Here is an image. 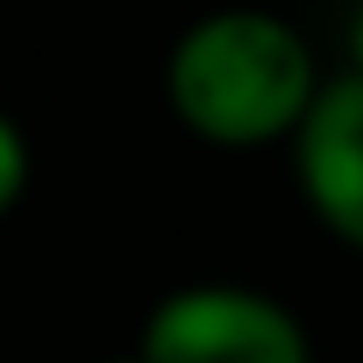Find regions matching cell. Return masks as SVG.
<instances>
[{"label":"cell","instance_id":"6da1fadb","mask_svg":"<svg viewBox=\"0 0 363 363\" xmlns=\"http://www.w3.org/2000/svg\"><path fill=\"white\" fill-rule=\"evenodd\" d=\"M321 67L285 13L267 6H218L182 25L164 55V97L182 133L218 152L285 145L309 109Z\"/></svg>","mask_w":363,"mask_h":363},{"label":"cell","instance_id":"7a4b0ae2","mask_svg":"<svg viewBox=\"0 0 363 363\" xmlns=\"http://www.w3.org/2000/svg\"><path fill=\"white\" fill-rule=\"evenodd\" d=\"M133 363H315L303 315L236 279H194L140 321Z\"/></svg>","mask_w":363,"mask_h":363},{"label":"cell","instance_id":"3957f363","mask_svg":"<svg viewBox=\"0 0 363 363\" xmlns=\"http://www.w3.org/2000/svg\"><path fill=\"white\" fill-rule=\"evenodd\" d=\"M285 145L315 224L351 255H363V73L345 67L321 79Z\"/></svg>","mask_w":363,"mask_h":363},{"label":"cell","instance_id":"277c9868","mask_svg":"<svg viewBox=\"0 0 363 363\" xmlns=\"http://www.w3.org/2000/svg\"><path fill=\"white\" fill-rule=\"evenodd\" d=\"M25 188H30V140H25V128L0 109V218L25 200Z\"/></svg>","mask_w":363,"mask_h":363},{"label":"cell","instance_id":"5b68a950","mask_svg":"<svg viewBox=\"0 0 363 363\" xmlns=\"http://www.w3.org/2000/svg\"><path fill=\"white\" fill-rule=\"evenodd\" d=\"M351 73H363V13L351 18Z\"/></svg>","mask_w":363,"mask_h":363},{"label":"cell","instance_id":"8992f818","mask_svg":"<svg viewBox=\"0 0 363 363\" xmlns=\"http://www.w3.org/2000/svg\"><path fill=\"white\" fill-rule=\"evenodd\" d=\"M116 363H133V351H128V357H116Z\"/></svg>","mask_w":363,"mask_h":363}]
</instances>
